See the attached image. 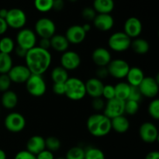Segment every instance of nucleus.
I'll return each mask as SVG.
<instances>
[{"label":"nucleus","mask_w":159,"mask_h":159,"mask_svg":"<svg viewBox=\"0 0 159 159\" xmlns=\"http://www.w3.org/2000/svg\"><path fill=\"white\" fill-rule=\"evenodd\" d=\"M24 59L31 74L37 75L44 73L51 65L52 60L49 50L43 49L39 46L28 50Z\"/></svg>","instance_id":"f257e3e1"},{"label":"nucleus","mask_w":159,"mask_h":159,"mask_svg":"<svg viewBox=\"0 0 159 159\" xmlns=\"http://www.w3.org/2000/svg\"><path fill=\"white\" fill-rule=\"evenodd\" d=\"M87 129L95 137H102L112 130L111 119L102 113H95L87 119Z\"/></svg>","instance_id":"f03ea898"},{"label":"nucleus","mask_w":159,"mask_h":159,"mask_svg":"<svg viewBox=\"0 0 159 159\" xmlns=\"http://www.w3.org/2000/svg\"><path fill=\"white\" fill-rule=\"evenodd\" d=\"M65 95L71 101H80L86 95L85 83L79 78L69 77L65 83Z\"/></svg>","instance_id":"7ed1b4c3"},{"label":"nucleus","mask_w":159,"mask_h":159,"mask_svg":"<svg viewBox=\"0 0 159 159\" xmlns=\"http://www.w3.org/2000/svg\"><path fill=\"white\" fill-rule=\"evenodd\" d=\"M131 38L124 32L118 31L111 34L108 40V45L110 49L116 52H123L130 47Z\"/></svg>","instance_id":"20e7f679"},{"label":"nucleus","mask_w":159,"mask_h":159,"mask_svg":"<svg viewBox=\"0 0 159 159\" xmlns=\"http://www.w3.org/2000/svg\"><path fill=\"white\" fill-rule=\"evenodd\" d=\"M28 93L34 97H41L45 94L47 84L42 75L31 74L26 82Z\"/></svg>","instance_id":"39448f33"},{"label":"nucleus","mask_w":159,"mask_h":159,"mask_svg":"<svg viewBox=\"0 0 159 159\" xmlns=\"http://www.w3.org/2000/svg\"><path fill=\"white\" fill-rule=\"evenodd\" d=\"M6 21L9 27L20 30L24 27L26 23V15L24 11L19 8L8 9Z\"/></svg>","instance_id":"423d86ee"},{"label":"nucleus","mask_w":159,"mask_h":159,"mask_svg":"<svg viewBox=\"0 0 159 159\" xmlns=\"http://www.w3.org/2000/svg\"><path fill=\"white\" fill-rule=\"evenodd\" d=\"M6 129L11 132H20L26 126V119L19 112H11L8 114L4 120Z\"/></svg>","instance_id":"0eeeda50"},{"label":"nucleus","mask_w":159,"mask_h":159,"mask_svg":"<svg viewBox=\"0 0 159 159\" xmlns=\"http://www.w3.org/2000/svg\"><path fill=\"white\" fill-rule=\"evenodd\" d=\"M34 30L35 34L40 37L51 38L54 34H55L56 25L51 19L43 17L36 22Z\"/></svg>","instance_id":"6e6552de"},{"label":"nucleus","mask_w":159,"mask_h":159,"mask_svg":"<svg viewBox=\"0 0 159 159\" xmlns=\"http://www.w3.org/2000/svg\"><path fill=\"white\" fill-rule=\"evenodd\" d=\"M17 45L26 50H30L36 46L37 34L29 28H22L16 34Z\"/></svg>","instance_id":"1a4fd4ad"},{"label":"nucleus","mask_w":159,"mask_h":159,"mask_svg":"<svg viewBox=\"0 0 159 159\" xmlns=\"http://www.w3.org/2000/svg\"><path fill=\"white\" fill-rule=\"evenodd\" d=\"M107 67L110 76L116 79H123L126 77L130 66L124 59H111Z\"/></svg>","instance_id":"9d476101"},{"label":"nucleus","mask_w":159,"mask_h":159,"mask_svg":"<svg viewBox=\"0 0 159 159\" xmlns=\"http://www.w3.org/2000/svg\"><path fill=\"white\" fill-rule=\"evenodd\" d=\"M158 76L156 78L152 76H144L138 87L142 96L148 98H155L158 94Z\"/></svg>","instance_id":"9b49d317"},{"label":"nucleus","mask_w":159,"mask_h":159,"mask_svg":"<svg viewBox=\"0 0 159 159\" xmlns=\"http://www.w3.org/2000/svg\"><path fill=\"white\" fill-rule=\"evenodd\" d=\"M139 136L144 143H155L158 139V128L154 123L151 122H145L140 126Z\"/></svg>","instance_id":"f8f14e48"},{"label":"nucleus","mask_w":159,"mask_h":159,"mask_svg":"<svg viewBox=\"0 0 159 159\" xmlns=\"http://www.w3.org/2000/svg\"><path fill=\"white\" fill-rule=\"evenodd\" d=\"M124 104H125V101H122L116 98L108 100L105 104L103 114L110 119L124 115Z\"/></svg>","instance_id":"ddd939ff"},{"label":"nucleus","mask_w":159,"mask_h":159,"mask_svg":"<svg viewBox=\"0 0 159 159\" xmlns=\"http://www.w3.org/2000/svg\"><path fill=\"white\" fill-rule=\"evenodd\" d=\"M81 64V57L76 51H64L61 57V65L64 69L68 70H75L79 67Z\"/></svg>","instance_id":"4468645a"},{"label":"nucleus","mask_w":159,"mask_h":159,"mask_svg":"<svg viewBox=\"0 0 159 159\" xmlns=\"http://www.w3.org/2000/svg\"><path fill=\"white\" fill-rule=\"evenodd\" d=\"M7 74L12 82L23 84L29 79L31 73L26 65H12Z\"/></svg>","instance_id":"2eb2a0df"},{"label":"nucleus","mask_w":159,"mask_h":159,"mask_svg":"<svg viewBox=\"0 0 159 159\" xmlns=\"http://www.w3.org/2000/svg\"><path fill=\"white\" fill-rule=\"evenodd\" d=\"M124 32L130 38H136L142 32V23L138 17H129L124 23Z\"/></svg>","instance_id":"dca6fc26"},{"label":"nucleus","mask_w":159,"mask_h":159,"mask_svg":"<svg viewBox=\"0 0 159 159\" xmlns=\"http://www.w3.org/2000/svg\"><path fill=\"white\" fill-rule=\"evenodd\" d=\"M86 34L81 25H72L67 29L65 36L69 44L79 45L84 41Z\"/></svg>","instance_id":"f3484780"},{"label":"nucleus","mask_w":159,"mask_h":159,"mask_svg":"<svg viewBox=\"0 0 159 159\" xmlns=\"http://www.w3.org/2000/svg\"><path fill=\"white\" fill-rule=\"evenodd\" d=\"M93 21L95 27L103 32L111 30L114 25V20L110 13H97Z\"/></svg>","instance_id":"a211bd4d"},{"label":"nucleus","mask_w":159,"mask_h":159,"mask_svg":"<svg viewBox=\"0 0 159 159\" xmlns=\"http://www.w3.org/2000/svg\"><path fill=\"white\" fill-rule=\"evenodd\" d=\"M86 94L89 95L93 98L102 97V90L105 84L101 80L96 77H93L89 79L85 83Z\"/></svg>","instance_id":"6ab92c4d"},{"label":"nucleus","mask_w":159,"mask_h":159,"mask_svg":"<svg viewBox=\"0 0 159 159\" xmlns=\"http://www.w3.org/2000/svg\"><path fill=\"white\" fill-rule=\"evenodd\" d=\"M92 59H93V62L99 66H107L110 62L111 61L112 57L110 51L108 49L102 47L96 48L93 51L92 54Z\"/></svg>","instance_id":"aec40b11"},{"label":"nucleus","mask_w":159,"mask_h":159,"mask_svg":"<svg viewBox=\"0 0 159 159\" xmlns=\"http://www.w3.org/2000/svg\"><path fill=\"white\" fill-rule=\"evenodd\" d=\"M26 151L37 155L42 151L46 149L45 147V139L39 135L32 136L26 142Z\"/></svg>","instance_id":"412c9836"},{"label":"nucleus","mask_w":159,"mask_h":159,"mask_svg":"<svg viewBox=\"0 0 159 159\" xmlns=\"http://www.w3.org/2000/svg\"><path fill=\"white\" fill-rule=\"evenodd\" d=\"M126 78H127V83L130 86L138 87L144 78V72L138 66L130 67V70L126 76Z\"/></svg>","instance_id":"4be33fe9"},{"label":"nucleus","mask_w":159,"mask_h":159,"mask_svg":"<svg viewBox=\"0 0 159 159\" xmlns=\"http://www.w3.org/2000/svg\"><path fill=\"white\" fill-rule=\"evenodd\" d=\"M51 40V48L58 52H64L67 51L69 46V42L66 37L62 34H54L50 38Z\"/></svg>","instance_id":"5701e85b"},{"label":"nucleus","mask_w":159,"mask_h":159,"mask_svg":"<svg viewBox=\"0 0 159 159\" xmlns=\"http://www.w3.org/2000/svg\"><path fill=\"white\" fill-rule=\"evenodd\" d=\"M111 128L119 133H124L130 128V121L124 115L115 117L111 119Z\"/></svg>","instance_id":"b1692460"},{"label":"nucleus","mask_w":159,"mask_h":159,"mask_svg":"<svg viewBox=\"0 0 159 159\" xmlns=\"http://www.w3.org/2000/svg\"><path fill=\"white\" fill-rule=\"evenodd\" d=\"M2 105L6 109H12L18 104V96L13 90H8L3 92L1 98Z\"/></svg>","instance_id":"393cba45"},{"label":"nucleus","mask_w":159,"mask_h":159,"mask_svg":"<svg viewBox=\"0 0 159 159\" xmlns=\"http://www.w3.org/2000/svg\"><path fill=\"white\" fill-rule=\"evenodd\" d=\"M93 9L97 13H110L114 9L113 0H94Z\"/></svg>","instance_id":"a878e982"},{"label":"nucleus","mask_w":159,"mask_h":159,"mask_svg":"<svg viewBox=\"0 0 159 159\" xmlns=\"http://www.w3.org/2000/svg\"><path fill=\"white\" fill-rule=\"evenodd\" d=\"M130 48H132L135 53L138 55H144L148 52L150 49V45L148 41L144 38L136 37L134 40L131 41Z\"/></svg>","instance_id":"bb28decb"},{"label":"nucleus","mask_w":159,"mask_h":159,"mask_svg":"<svg viewBox=\"0 0 159 159\" xmlns=\"http://www.w3.org/2000/svg\"><path fill=\"white\" fill-rule=\"evenodd\" d=\"M115 98L122 101L127 100L130 90V85L127 82H120L114 86Z\"/></svg>","instance_id":"cd10ccee"},{"label":"nucleus","mask_w":159,"mask_h":159,"mask_svg":"<svg viewBox=\"0 0 159 159\" xmlns=\"http://www.w3.org/2000/svg\"><path fill=\"white\" fill-rule=\"evenodd\" d=\"M51 80L54 83H63L65 84L69 78L68 71L64 69L61 65L54 67L51 73Z\"/></svg>","instance_id":"c85d7f7f"},{"label":"nucleus","mask_w":159,"mask_h":159,"mask_svg":"<svg viewBox=\"0 0 159 159\" xmlns=\"http://www.w3.org/2000/svg\"><path fill=\"white\" fill-rule=\"evenodd\" d=\"M12 65V59L10 55L0 52V74L9 73Z\"/></svg>","instance_id":"c756f323"},{"label":"nucleus","mask_w":159,"mask_h":159,"mask_svg":"<svg viewBox=\"0 0 159 159\" xmlns=\"http://www.w3.org/2000/svg\"><path fill=\"white\" fill-rule=\"evenodd\" d=\"M15 47V42L11 37H3L0 39V52L10 55Z\"/></svg>","instance_id":"7c9ffc66"},{"label":"nucleus","mask_w":159,"mask_h":159,"mask_svg":"<svg viewBox=\"0 0 159 159\" xmlns=\"http://www.w3.org/2000/svg\"><path fill=\"white\" fill-rule=\"evenodd\" d=\"M84 159H106L105 154L101 149L95 147H89L85 150Z\"/></svg>","instance_id":"2f4dec72"},{"label":"nucleus","mask_w":159,"mask_h":159,"mask_svg":"<svg viewBox=\"0 0 159 159\" xmlns=\"http://www.w3.org/2000/svg\"><path fill=\"white\" fill-rule=\"evenodd\" d=\"M85 150L79 146L72 147L66 153L65 159H84Z\"/></svg>","instance_id":"473e14b6"},{"label":"nucleus","mask_w":159,"mask_h":159,"mask_svg":"<svg viewBox=\"0 0 159 159\" xmlns=\"http://www.w3.org/2000/svg\"><path fill=\"white\" fill-rule=\"evenodd\" d=\"M61 143L57 137L51 136V137H48V138L45 139L46 149L51 151V152L54 153L55 151H57L61 148Z\"/></svg>","instance_id":"72a5a7b5"},{"label":"nucleus","mask_w":159,"mask_h":159,"mask_svg":"<svg viewBox=\"0 0 159 159\" xmlns=\"http://www.w3.org/2000/svg\"><path fill=\"white\" fill-rule=\"evenodd\" d=\"M54 0H34V7L40 12H48L52 9Z\"/></svg>","instance_id":"f704fd0d"},{"label":"nucleus","mask_w":159,"mask_h":159,"mask_svg":"<svg viewBox=\"0 0 159 159\" xmlns=\"http://www.w3.org/2000/svg\"><path fill=\"white\" fill-rule=\"evenodd\" d=\"M139 102L132 100H126L124 104V113L130 115H135L139 110Z\"/></svg>","instance_id":"c9c22d12"},{"label":"nucleus","mask_w":159,"mask_h":159,"mask_svg":"<svg viewBox=\"0 0 159 159\" xmlns=\"http://www.w3.org/2000/svg\"><path fill=\"white\" fill-rule=\"evenodd\" d=\"M148 113L152 118L159 119V100L158 98L152 100L148 105Z\"/></svg>","instance_id":"e433bc0d"},{"label":"nucleus","mask_w":159,"mask_h":159,"mask_svg":"<svg viewBox=\"0 0 159 159\" xmlns=\"http://www.w3.org/2000/svg\"><path fill=\"white\" fill-rule=\"evenodd\" d=\"M12 81L7 73L0 74V91L5 92L9 90Z\"/></svg>","instance_id":"4c0bfd02"},{"label":"nucleus","mask_w":159,"mask_h":159,"mask_svg":"<svg viewBox=\"0 0 159 159\" xmlns=\"http://www.w3.org/2000/svg\"><path fill=\"white\" fill-rule=\"evenodd\" d=\"M142 98V94H141L140 89L138 87L136 86H130V93H129V96L127 100H132V101H135L139 102Z\"/></svg>","instance_id":"58836bf2"},{"label":"nucleus","mask_w":159,"mask_h":159,"mask_svg":"<svg viewBox=\"0 0 159 159\" xmlns=\"http://www.w3.org/2000/svg\"><path fill=\"white\" fill-rule=\"evenodd\" d=\"M102 97H103L106 100H110L115 98V89L114 86L111 84H107L104 85L103 90H102Z\"/></svg>","instance_id":"ea45409f"},{"label":"nucleus","mask_w":159,"mask_h":159,"mask_svg":"<svg viewBox=\"0 0 159 159\" xmlns=\"http://www.w3.org/2000/svg\"><path fill=\"white\" fill-rule=\"evenodd\" d=\"M96 14L97 12L93 9V7H85L82 11V18L87 21H93L96 17Z\"/></svg>","instance_id":"a19ab883"},{"label":"nucleus","mask_w":159,"mask_h":159,"mask_svg":"<svg viewBox=\"0 0 159 159\" xmlns=\"http://www.w3.org/2000/svg\"><path fill=\"white\" fill-rule=\"evenodd\" d=\"M106 102L102 97H99V98H94L92 101V107L95 111L97 112H100L102 111L105 108Z\"/></svg>","instance_id":"79ce46f5"},{"label":"nucleus","mask_w":159,"mask_h":159,"mask_svg":"<svg viewBox=\"0 0 159 159\" xmlns=\"http://www.w3.org/2000/svg\"><path fill=\"white\" fill-rule=\"evenodd\" d=\"M14 159H37L35 154H32L26 150L20 151L14 157Z\"/></svg>","instance_id":"37998d69"},{"label":"nucleus","mask_w":159,"mask_h":159,"mask_svg":"<svg viewBox=\"0 0 159 159\" xmlns=\"http://www.w3.org/2000/svg\"><path fill=\"white\" fill-rule=\"evenodd\" d=\"M109 71L108 69H107V66H99L98 67L97 70L96 71V78L99 80H103L106 79L107 76H109Z\"/></svg>","instance_id":"c03bdc74"},{"label":"nucleus","mask_w":159,"mask_h":159,"mask_svg":"<svg viewBox=\"0 0 159 159\" xmlns=\"http://www.w3.org/2000/svg\"><path fill=\"white\" fill-rule=\"evenodd\" d=\"M52 90L55 94L64 95L65 92V84H63V83H54L52 86Z\"/></svg>","instance_id":"a18cd8bd"},{"label":"nucleus","mask_w":159,"mask_h":159,"mask_svg":"<svg viewBox=\"0 0 159 159\" xmlns=\"http://www.w3.org/2000/svg\"><path fill=\"white\" fill-rule=\"evenodd\" d=\"M37 159H54V153L48 150L44 149L36 155Z\"/></svg>","instance_id":"49530a36"},{"label":"nucleus","mask_w":159,"mask_h":159,"mask_svg":"<svg viewBox=\"0 0 159 159\" xmlns=\"http://www.w3.org/2000/svg\"><path fill=\"white\" fill-rule=\"evenodd\" d=\"M38 46L43 49L49 50L51 48V40L50 38H46V37H40Z\"/></svg>","instance_id":"de8ad7c7"},{"label":"nucleus","mask_w":159,"mask_h":159,"mask_svg":"<svg viewBox=\"0 0 159 159\" xmlns=\"http://www.w3.org/2000/svg\"><path fill=\"white\" fill-rule=\"evenodd\" d=\"M65 7V1L64 0H54L53 2L52 9L55 11H61Z\"/></svg>","instance_id":"09e8293b"},{"label":"nucleus","mask_w":159,"mask_h":159,"mask_svg":"<svg viewBox=\"0 0 159 159\" xmlns=\"http://www.w3.org/2000/svg\"><path fill=\"white\" fill-rule=\"evenodd\" d=\"M8 25L6 23V21L5 19H2L0 17V35H2L7 31Z\"/></svg>","instance_id":"8fccbe9b"},{"label":"nucleus","mask_w":159,"mask_h":159,"mask_svg":"<svg viewBox=\"0 0 159 159\" xmlns=\"http://www.w3.org/2000/svg\"><path fill=\"white\" fill-rule=\"evenodd\" d=\"M14 50H15L16 51V54L20 58H25V56H26V52H27V50L24 49V48H21V47L18 46V45H17L16 47H15Z\"/></svg>","instance_id":"3c124183"},{"label":"nucleus","mask_w":159,"mask_h":159,"mask_svg":"<svg viewBox=\"0 0 159 159\" xmlns=\"http://www.w3.org/2000/svg\"><path fill=\"white\" fill-rule=\"evenodd\" d=\"M144 159H159V152L157 151H152L147 154Z\"/></svg>","instance_id":"603ef678"},{"label":"nucleus","mask_w":159,"mask_h":159,"mask_svg":"<svg viewBox=\"0 0 159 159\" xmlns=\"http://www.w3.org/2000/svg\"><path fill=\"white\" fill-rule=\"evenodd\" d=\"M8 13V9H0V17L2 19H6V16Z\"/></svg>","instance_id":"864d4df0"},{"label":"nucleus","mask_w":159,"mask_h":159,"mask_svg":"<svg viewBox=\"0 0 159 159\" xmlns=\"http://www.w3.org/2000/svg\"><path fill=\"white\" fill-rule=\"evenodd\" d=\"M82 28H83L84 31L86 33H88L89 31H90V30H91V25H90L89 23H85L84 25H82Z\"/></svg>","instance_id":"5fc2aeb1"},{"label":"nucleus","mask_w":159,"mask_h":159,"mask_svg":"<svg viewBox=\"0 0 159 159\" xmlns=\"http://www.w3.org/2000/svg\"><path fill=\"white\" fill-rule=\"evenodd\" d=\"M0 159H7L6 152L2 149H0Z\"/></svg>","instance_id":"6e6d98bb"},{"label":"nucleus","mask_w":159,"mask_h":159,"mask_svg":"<svg viewBox=\"0 0 159 159\" xmlns=\"http://www.w3.org/2000/svg\"><path fill=\"white\" fill-rule=\"evenodd\" d=\"M69 2H77L78 0H68Z\"/></svg>","instance_id":"4d7b16f0"},{"label":"nucleus","mask_w":159,"mask_h":159,"mask_svg":"<svg viewBox=\"0 0 159 159\" xmlns=\"http://www.w3.org/2000/svg\"><path fill=\"white\" fill-rule=\"evenodd\" d=\"M54 159H65V157H57V158H54Z\"/></svg>","instance_id":"13d9d810"}]
</instances>
